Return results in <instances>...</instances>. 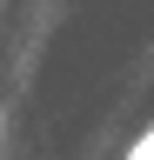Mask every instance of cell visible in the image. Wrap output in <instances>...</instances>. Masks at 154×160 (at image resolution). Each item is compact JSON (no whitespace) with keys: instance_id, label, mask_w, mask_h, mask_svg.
Wrapping results in <instances>:
<instances>
[{"instance_id":"2","label":"cell","mask_w":154,"mask_h":160,"mask_svg":"<svg viewBox=\"0 0 154 160\" xmlns=\"http://www.w3.org/2000/svg\"><path fill=\"white\" fill-rule=\"evenodd\" d=\"M0 127H7V113H0Z\"/></svg>"},{"instance_id":"1","label":"cell","mask_w":154,"mask_h":160,"mask_svg":"<svg viewBox=\"0 0 154 160\" xmlns=\"http://www.w3.org/2000/svg\"><path fill=\"white\" fill-rule=\"evenodd\" d=\"M127 160H154V127H147V133H141V140L127 147Z\"/></svg>"}]
</instances>
